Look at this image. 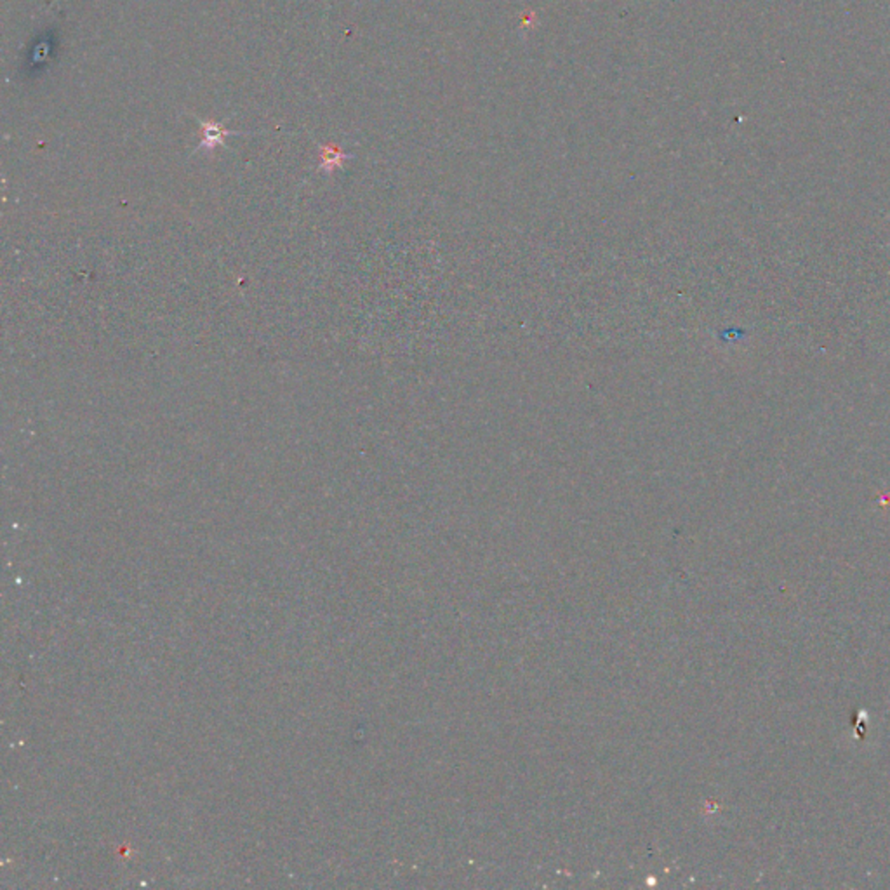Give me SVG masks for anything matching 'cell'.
<instances>
[{
	"label": "cell",
	"mask_w": 890,
	"mask_h": 890,
	"mask_svg": "<svg viewBox=\"0 0 890 890\" xmlns=\"http://www.w3.org/2000/svg\"><path fill=\"white\" fill-rule=\"evenodd\" d=\"M202 125V141H200L199 150H206V151H213L216 146H221L225 144V138L230 134H237V132L228 131L225 125L220 124V122H214V120H206V122H200Z\"/></svg>",
	"instance_id": "cell-1"
},
{
	"label": "cell",
	"mask_w": 890,
	"mask_h": 890,
	"mask_svg": "<svg viewBox=\"0 0 890 890\" xmlns=\"http://www.w3.org/2000/svg\"><path fill=\"white\" fill-rule=\"evenodd\" d=\"M320 167L318 169L324 170V173H332L334 169L343 165L344 158H348L346 153L339 150L337 146H332V144H327V146H322L320 148Z\"/></svg>",
	"instance_id": "cell-2"
}]
</instances>
